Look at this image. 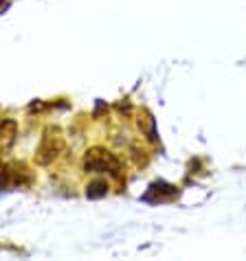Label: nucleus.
Masks as SVG:
<instances>
[{"label":"nucleus","instance_id":"nucleus-1","mask_svg":"<svg viewBox=\"0 0 246 261\" xmlns=\"http://www.w3.org/2000/svg\"><path fill=\"white\" fill-rule=\"evenodd\" d=\"M84 171H90V173H112V176H119L121 171V163L117 161V156L110 154L108 149L104 147H92L86 151L84 156Z\"/></svg>","mask_w":246,"mask_h":261},{"label":"nucleus","instance_id":"nucleus-2","mask_svg":"<svg viewBox=\"0 0 246 261\" xmlns=\"http://www.w3.org/2000/svg\"><path fill=\"white\" fill-rule=\"evenodd\" d=\"M62 139L57 136V132H48L44 134V139H42L38 151H35V163L38 165H48L51 161H55L57 154L62 151Z\"/></svg>","mask_w":246,"mask_h":261},{"label":"nucleus","instance_id":"nucleus-3","mask_svg":"<svg viewBox=\"0 0 246 261\" xmlns=\"http://www.w3.org/2000/svg\"><path fill=\"white\" fill-rule=\"evenodd\" d=\"M18 136V123L13 119L0 121V151H9Z\"/></svg>","mask_w":246,"mask_h":261},{"label":"nucleus","instance_id":"nucleus-4","mask_svg":"<svg viewBox=\"0 0 246 261\" xmlns=\"http://www.w3.org/2000/svg\"><path fill=\"white\" fill-rule=\"evenodd\" d=\"M108 193V182L106 180H92L86 187V198L88 200H99V198H106Z\"/></svg>","mask_w":246,"mask_h":261},{"label":"nucleus","instance_id":"nucleus-5","mask_svg":"<svg viewBox=\"0 0 246 261\" xmlns=\"http://www.w3.org/2000/svg\"><path fill=\"white\" fill-rule=\"evenodd\" d=\"M9 176H11V173H9V167H5L3 163H0V191H3L5 187L9 185Z\"/></svg>","mask_w":246,"mask_h":261},{"label":"nucleus","instance_id":"nucleus-6","mask_svg":"<svg viewBox=\"0 0 246 261\" xmlns=\"http://www.w3.org/2000/svg\"><path fill=\"white\" fill-rule=\"evenodd\" d=\"M0 7H5V0H0Z\"/></svg>","mask_w":246,"mask_h":261}]
</instances>
